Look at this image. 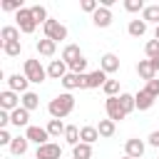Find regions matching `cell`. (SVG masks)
I'll list each match as a JSON object with an SVG mask.
<instances>
[{
    "label": "cell",
    "mask_w": 159,
    "mask_h": 159,
    "mask_svg": "<svg viewBox=\"0 0 159 159\" xmlns=\"http://www.w3.org/2000/svg\"><path fill=\"white\" fill-rule=\"evenodd\" d=\"M97 132H99V137L109 139V137H114V132H117V122H112V119H99Z\"/></svg>",
    "instance_id": "cell-23"
},
{
    "label": "cell",
    "mask_w": 159,
    "mask_h": 159,
    "mask_svg": "<svg viewBox=\"0 0 159 159\" xmlns=\"http://www.w3.org/2000/svg\"><path fill=\"white\" fill-rule=\"evenodd\" d=\"M12 139H15V137H12L7 129H0V147H10V144H12Z\"/></svg>",
    "instance_id": "cell-41"
},
{
    "label": "cell",
    "mask_w": 159,
    "mask_h": 159,
    "mask_svg": "<svg viewBox=\"0 0 159 159\" xmlns=\"http://www.w3.org/2000/svg\"><path fill=\"white\" fill-rule=\"evenodd\" d=\"M122 159H132V157H127V154H124V157H122Z\"/></svg>",
    "instance_id": "cell-46"
},
{
    "label": "cell",
    "mask_w": 159,
    "mask_h": 159,
    "mask_svg": "<svg viewBox=\"0 0 159 159\" xmlns=\"http://www.w3.org/2000/svg\"><path fill=\"white\" fill-rule=\"evenodd\" d=\"M109 77H107V72H102V70H94V72H87V89H97V87H104V82H107Z\"/></svg>",
    "instance_id": "cell-16"
},
{
    "label": "cell",
    "mask_w": 159,
    "mask_h": 159,
    "mask_svg": "<svg viewBox=\"0 0 159 159\" xmlns=\"http://www.w3.org/2000/svg\"><path fill=\"white\" fill-rule=\"evenodd\" d=\"M22 75H25L32 84H42L45 77H47V70L40 65V60L30 57V60H25V65H22Z\"/></svg>",
    "instance_id": "cell-2"
},
{
    "label": "cell",
    "mask_w": 159,
    "mask_h": 159,
    "mask_svg": "<svg viewBox=\"0 0 159 159\" xmlns=\"http://www.w3.org/2000/svg\"><path fill=\"white\" fill-rule=\"evenodd\" d=\"M144 52H147V57L149 60H154V57H159V40H147V45H144Z\"/></svg>",
    "instance_id": "cell-35"
},
{
    "label": "cell",
    "mask_w": 159,
    "mask_h": 159,
    "mask_svg": "<svg viewBox=\"0 0 159 159\" xmlns=\"http://www.w3.org/2000/svg\"><path fill=\"white\" fill-rule=\"evenodd\" d=\"M7 124H10V112L0 109V129H7Z\"/></svg>",
    "instance_id": "cell-42"
},
{
    "label": "cell",
    "mask_w": 159,
    "mask_h": 159,
    "mask_svg": "<svg viewBox=\"0 0 159 159\" xmlns=\"http://www.w3.org/2000/svg\"><path fill=\"white\" fill-rule=\"evenodd\" d=\"M65 142H67L70 147H77V144H80V127L67 124V129H65Z\"/></svg>",
    "instance_id": "cell-30"
},
{
    "label": "cell",
    "mask_w": 159,
    "mask_h": 159,
    "mask_svg": "<svg viewBox=\"0 0 159 159\" xmlns=\"http://www.w3.org/2000/svg\"><path fill=\"white\" fill-rule=\"evenodd\" d=\"M102 89H104L107 97H119V94H122V92H119V80H107Z\"/></svg>",
    "instance_id": "cell-34"
},
{
    "label": "cell",
    "mask_w": 159,
    "mask_h": 159,
    "mask_svg": "<svg viewBox=\"0 0 159 159\" xmlns=\"http://www.w3.org/2000/svg\"><path fill=\"white\" fill-rule=\"evenodd\" d=\"M154 40H159V25L154 27Z\"/></svg>",
    "instance_id": "cell-45"
},
{
    "label": "cell",
    "mask_w": 159,
    "mask_h": 159,
    "mask_svg": "<svg viewBox=\"0 0 159 159\" xmlns=\"http://www.w3.org/2000/svg\"><path fill=\"white\" fill-rule=\"evenodd\" d=\"M42 30H45V37L47 40H52V42H62V40H67V27L60 22V20H47L45 25H42Z\"/></svg>",
    "instance_id": "cell-3"
},
{
    "label": "cell",
    "mask_w": 159,
    "mask_h": 159,
    "mask_svg": "<svg viewBox=\"0 0 159 159\" xmlns=\"http://www.w3.org/2000/svg\"><path fill=\"white\" fill-rule=\"evenodd\" d=\"M67 67H70V72H75V75H84V70H87V60L80 57V60H75V62L67 65Z\"/></svg>",
    "instance_id": "cell-38"
},
{
    "label": "cell",
    "mask_w": 159,
    "mask_h": 159,
    "mask_svg": "<svg viewBox=\"0 0 159 159\" xmlns=\"http://www.w3.org/2000/svg\"><path fill=\"white\" fill-rule=\"evenodd\" d=\"M35 157H37V159H62V147L55 144V142H47V144L37 147Z\"/></svg>",
    "instance_id": "cell-7"
},
{
    "label": "cell",
    "mask_w": 159,
    "mask_h": 159,
    "mask_svg": "<svg viewBox=\"0 0 159 159\" xmlns=\"http://www.w3.org/2000/svg\"><path fill=\"white\" fill-rule=\"evenodd\" d=\"M119 57L114 55V52H104L102 57H99V70L102 72H107V75H114V72H119Z\"/></svg>",
    "instance_id": "cell-8"
},
{
    "label": "cell",
    "mask_w": 159,
    "mask_h": 159,
    "mask_svg": "<svg viewBox=\"0 0 159 159\" xmlns=\"http://www.w3.org/2000/svg\"><path fill=\"white\" fill-rule=\"evenodd\" d=\"M72 159H92V144L80 142L77 147H72Z\"/></svg>",
    "instance_id": "cell-28"
},
{
    "label": "cell",
    "mask_w": 159,
    "mask_h": 159,
    "mask_svg": "<svg viewBox=\"0 0 159 159\" xmlns=\"http://www.w3.org/2000/svg\"><path fill=\"white\" fill-rule=\"evenodd\" d=\"M70 72V67H67V62L65 60H52L50 65H47V77H52V80H60L62 82V77Z\"/></svg>",
    "instance_id": "cell-13"
},
{
    "label": "cell",
    "mask_w": 159,
    "mask_h": 159,
    "mask_svg": "<svg viewBox=\"0 0 159 159\" xmlns=\"http://www.w3.org/2000/svg\"><path fill=\"white\" fill-rule=\"evenodd\" d=\"M22 7H25L22 0H5V2H2V10H5V12H15V15H17Z\"/></svg>",
    "instance_id": "cell-37"
},
{
    "label": "cell",
    "mask_w": 159,
    "mask_h": 159,
    "mask_svg": "<svg viewBox=\"0 0 159 159\" xmlns=\"http://www.w3.org/2000/svg\"><path fill=\"white\" fill-rule=\"evenodd\" d=\"M80 57H84L82 50H80V45H65V50H62V60H65L67 65H72V62L80 60Z\"/></svg>",
    "instance_id": "cell-22"
},
{
    "label": "cell",
    "mask_w": 159,
    "mask_h": 159,
    "mask_svg": "<svg viewBox=\"0 0 159 159\" xmlns=\"http://www.w3.org/2000/svg\"><path fill=\"white\" fill-rule=\"evenodd\" d=\"M142 20H144L147 25H149V22L159 25V5H147L144 12H142Z\"/></svg>",
    "instance_id": "cell-29"
},
{
    "label": "cell",
    "mask_w": 159,
    "mask_h": 159,
    "mask_svg": "<svg viewBox=\"0 0 159 159\" xmlns=\"http://www.w3.org/2000/svg\"><path fill=\"white\" fill-rule=\"evenodd\" d=\"M10 124L12 127H30V112L25 107H17L10 112Z\"/></svg>",
    "instance_id": "cell-15"
},
{
    "label": "cell",
    "mask_w": 159,
    "mask_h": 159,
    "mask_svg": "<svg viewBox=\"0 0 159 159\" xmlns=\"http://www.w3.org/2000/svg\"><path fill=\"white\" fill-rule=\"evenodd\" d=\"M147 142H149V147H157V149H159V129H154V132L149 134Z\"/></svg>",
    "instance_id": "cell-43"
},
{
    "label": "cell",
    "mask_w": 159,
    "mask_h": 159,
    "mask_svg": "<svg viewBox=\"0 0 159 159\" xmlns=\"http://www.w3.org/2000/svg\"><path fill=\"white\" fill-rule=\"evenodd\" d=\"M15 20H17V30H20V32H25V35H32V32L37 30V22H35V17H32V10H30V7H22V10L15 15Z\"/></svg>",
    "instance_id": "cell-4"
},
{
    "label": "cell",
    "mask_w": 159,
    "mask_h": 159,
    "mask_svg": "<svg viewBox=\"0 0 159 159\" xmlns=\"http://www.w3.org/2000/svg\"><path fill=\"white\" fill-rule=\"evenodd\" d=\"M30 10H32V17H35V22H37V25H45V22L50 20V17H47V7H45V5H32Z\"/></svg>",
    "instance_id": "cell-31"
},
{
    "label": "cell",
    "mask_w": 159,
    "mask_h": 159,
    "mask_svg": "<svg viewBox=\"0 0 159 159\" xmlns=\"http://www.w3.org/2000/svg\"><path fill=\"white\" fill-rule=\"evenodd\" d=\"M2 52L7 57H17L22 52V42H2Z\"/></svg>",
    "instance_id": "cell-33"
},
{
    "label": "cell",
    "mask_w": 159,
    "mask_h": 159,
    "mask_svg": "<svg viewBox=\"0 0 159 159\" xmlns=\"http://www.w3.org/2000/svg\"><path fill=\"white\" fill-rule=\"evenodd\" d=\"M144 89H147V92H149V94H152V97L157 99V97H159V80H157V77H154V80H149Z\"/></svg>",
    "instance_id": "cell-40"
},
{
    "label": "cell",
    "mask_w": 159,
    "mask_h": 159,
    "mask_svg": "<svg viewBox=\"0 0 159 159\" xmlns=\"http://www.w3.org/2000/svg\"><path fill=\"white\" fill-rule=\"evenodd\" d=\"M137 75H139L144 82H149V80L157 77V72H154V67H152L149 60H139V62H137Z\"/></svg>",
    "instance_id": "cell-18"
},
{
    "label": "cell",
    "mask_w": 159,
    "mask_h": 159,
    "mask_svg": "<svg viewBox=\"0 0 159 159\" xmlns=\"http://www.w3.org/2000/svg\"><path fill=\"white\" fill-rule=\"evenodd\" d=\"M37 52L42 55V57H52L55 52H57V42H52V40H47V37H42V40H37Z\"/></svg>",
    "instance_id": "cell-20"
},
{
    "label": "cell",
    "mask_w": 159,
    "mask_h": 159,
    "mask_svg": "<svg viewBox=\"0 0 159 159\" xmlns=\"http://www.w3.org/2000/svg\"><path fill=\"white\" fill-rule=\"evenodd\" d=\"M152 62V67H154V72H159V57H154V60H149Z\"/></svg>",
    "instance_id": "cell-44"
},
{
    "label": "cell",
    "mask_w": 159,
    "mask_h": 159,
    "mask_svg": "<svg viewBox=\"0 0 159 159\" xmlns=\"http://www.w3.org/2000/svg\"><path fill=\"white\" fill-rule=\"evenodd\" d=\"M20 107H25L27 112H32V109L40 107V97H37L35 92H25V94L20 97Z\"/></svg>",
    "instance_id": "cell-26"
},
{
    "label": "cell",
    "mask_w": 159,
    "mask_h": 159,
    "mask_svg": "<svg viewBox=\"0 0 159 159\" xmlns=\"http://www.w3.org/2000/svg\"><path fill=\"white\" fill-rule=\"evenodd\" d=\"M0 37H2V42H20V30H17V25H5V27L0 30Z\"/></svg>",
    "instance_id": "cell-25"
},
{
    "label": "cell",
    "mask_w": 159,
    "mask_h": 159,
    "mask_svg": "<svg viewBox=\"0 0 159 159\" xmlns=\"http://www.w3.org/2000/svg\"><path fill=\"white\" fill-rule=\"evenodd\" d=\"M17 107H20V97H17V92H12V89L0 92V109L12 112V109H17Z\"/></svg>",
    "instance_id": "cell-11"
},
{
    "label": "cell",
    "mask_w": 159,
    "mask_h": 159,
    "mask_svg": "<svg viewBox=\"0 0 159 159\" xmlns=\"http://www.w3.org/2000/svg\"><path fill=\"white\" fill-rule=\"evenodd\" d=\"M119 102H122V109H124L127 114H132V112L137 109V102H134V94H127V92H122V94H119Z\"/></svg>",
    "instance_id": "cell-32"
},
{
    "label": "cell",
    "mask_w": 159,
    "mask_h": 159,
    "mask_svg": "<svg viewBox=\"0 0 159 159\" xmlns=\"http://www.w3.org/2000/svg\"><path fill=\"white\" fill-rule=\"evenodd\" d=\"M27 147H30V139H27V137H15V139H12V144H10L7 149H10L15 157H22V154L27 152Z\"/></svg>",
    "instance_id": "cell-24"
},
{
    "label": "cell",
    "mask_w": 159,
    "mask_h": 159,
    "mask_svg": "<svg viewBox=\"0 0 159 159\" xmlns=\"http://www.w3.org/2000/svg\"><path fill=\"white\" fill-rule=\"evenodd\" d=\"M144 0H124V10L127 12H144Z\"/></svg>",
    "instance_id": "cell-36"
},
{
    "label": "cell",
    "mask_w": 159,
    "mask_h": 159,
    "mask_svg": "<svg viewBox=\"0 0 159 159\" xmlns=\"http://www.w3.org/2000/svg\"><path fill=\"white\" fill-rule=\"evenodd\" d=\"M27 84H30V80H27L25 75H20V72H15V75H10V77H7V89H12V92L25 94V92H30V89H27Z\"/></svg>",
    "instance_id": "cell-10"
},
{
    "label": "cell",
    "mask_w": 159,
    "mask_h": 159,
    "mask_svg": "<svg viewBox=\"0 0 159 159\" xmlns=\"http://www.w3.org/2000/svg\"><path fill=\"white\" fill-rule=\"evenodd\" d=\"M72 109H75V97H72V92H62V94H57L55 99H50V104H47V112H50L52 119H65L67 114H72Z\"/></svg>",
    "instance_id": "cell-1"
},
{
    "label": "cell",
    "mask_w": 159,
    "mask_h": 159,
    "mask_svg": "<svg viewBox=\"0 0 159 159\" xmlns=\"http://www.w3.org/2000/svg\"><path fill=\"white\" fill-rule=\"evenodd\" d=\"M104 112H107V119H112V122H122V119L127 117V112L122 109L119 97H107V102H104Z\"/></svg>",
    "instance_id": "cell-5"
},
{
    "label": "cell",
    "mask_w": 159,
    "mask_h": 159,
    "mask_svg": "<svg viewBox=\"0 0 159 159\" xmlns=\"http://www.w3.org/2000/svg\"><path fill=\"white\" fill-rule=\"evenodd\" d=\"M127 32L132 35V37H144L147 35V22L144 20H129V25H127Z\"/></svg>",
    "instance_id": "cell-21"
},
{
    "label": "cell",
    "mask_w": 159,
    "mask_h": 159,
    "mask_svg": "<svg viewBox=\"0 0 159 159\" xmlns=\"http://www.w3.org/2000/svg\"><path fill=\"white\" fill-rule=\"evenodd\" d=\"M134 102H137V109H139V112H147V109H152L154 97H152L147 89H139V92L134 94Z\"/></svg>",
    "instance_id": "cell-17"
},
{
    "label": "cell",
    "mask_w": 159,
    "mask_h": 159,
    "mask_svg": "<svg viewBox=\"0 0 159 159\" xmlns=\"http://www.w3.org/2000/svg\"><path fill=\"white\" fill-rule=\"evenodd\" d=\"M112 20H114L112 10H109V7H102V5H99V10L92 15V22H94L97 27H109V25H112Z\"/></svg>",
    "instance_id": "cell-14"
},
{
    "label": "cell",
    "mask_w": 159,
    "mask_h": 159,
    "mask_svg": "<svg viewBox=\"0 0 159 159\" xmlns=\"http://www.w3.org/2000/svg\"><path fill=\"white\" fill-rule=\"evenodd\" d=\"M80 7H82L84 12H89V15H94V12L99 10V2H97V0H82Z\"/></svg>",
    "instance_id": "cell-39"
},
{
    "label": "cell",
    "mask_w": 159,
    "mask_h": 159,
    "mask_svg": "<svg viewBox=\"0 0 159 159\" xmlns=\"http://www.w3.org/2000/svg\"><path fill=\"white\" fill-rule=\"evenodd\" d=\"M144 142L142 139H137V137H132V139H127L124 142V154L127 157H132V159H142L144 157Z\"/></svg>",
    "instance_id": "cell-9"
},
{
    "label": "cell",
    "mask_w": 159,
    "mask_h": 159,
    "mask_svg": "<svg viewBox=\"0 0 159 159\" xmlns=\"http://www.w3.org/2000/svg\"><path fill=\"white\" fill-rule=\"evenodd\" d=\"M45 129H47V134H50V137H60V134L65 137V129H67V124H65L62 119H50Z\"/></svg>",
    "instance_id": "cell-27"
},
{
    "label": "cell",
    "mask_w": 159,
    "mask_h": 159,
    "mask_svg": "<svg viewBox=\"0 0 159 159\" xmlns=\"http://www.w3.org/2000/svg\"><path fill=\"white\" fill-rule=\"evenodd\" d=\"M62 87L67 92L72 89H87V75H75V72H67L62 77Z\"/></svg>",
    "instance_id": "cell-6"
},
{
    "label": "cell",
    "mask_w": 159,
    "mask_h": 159,
    "mask_svg": "<svg viewBox=\"0 0 159 159\" xmlns=\"http://www.w3.org/2000/svg\"><path fill=\"white\" fill-rule=\"evenodd\" d=\"M99 139V132H97V127H92V124H84V127H80V142H84V144H94Z\"/></svg>",
    "instance_id": "cell-19"
},
{
    "label": "cell",
    "mask_w": 159,
    "mask_h": 159,
    "mask_svg": "<svg viewBox=\"0 0 159 159\" xmlns=\"http://www.w3.org/2000/svg\"><path fill=\"white\" fill-rule=\"evenodd\" d=\"M25 137H27L30 142H35L37 147L47 144V139H50V134H47V129H45V127H32V124L25 129Z\"/></svg>",
    "instance_id": "cell-12"
}]
</instances>
